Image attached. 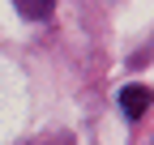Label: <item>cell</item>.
I'll return each mask as SVG.
<instances>
[{"label":"cell","instance_id":"1","mask_svg":"<svg viewBox=\"0 0 154 145\" xmlns=\"http://www.w3.org/2000/svg\"><path fill=\"white\" fill-rule=\"evenodd\" d=\"M120 107H124L128 120H141V115L150 111V90H146V85H124V90H120Z\"/></svg>","mask_w":154,"mask_h":145},{"label":"cell","instance_id":"2","mask_svg":"<svg viewBox=\"0 0 154 145\" xmlns=\"http://www.w3.org/2000/svg\"><path fill=\"white\" fill-rule=\"evenodd\" d=\"M13 4H17V13H22L26 22H43V17H51L56 0H13Z\"/></svg>","mask_w":154,"mask_h":145}]
</instances>
